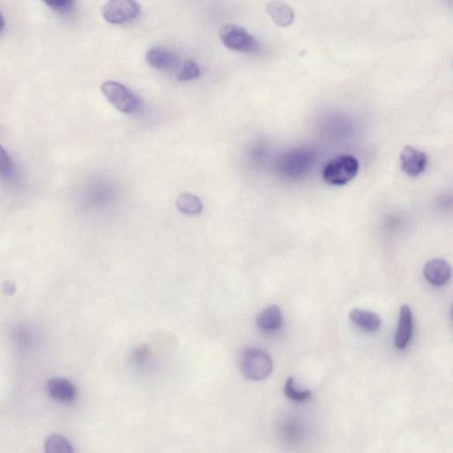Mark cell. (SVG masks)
<instances>
[{
  "label": "cell",
  "instance_id": "1",
  "mask_svg": "<svg viewBox=\"0 0 453 453\" xmlns=\"http://www.w3.org/2000/svg\"><path fill=\"white\" fill-rule=\"evenodd\" d=\"M360 169V162L352 155L342 154L330 160L322 171L323 180L330 186H344L354 180Z\"/></svg>",
  "mask_w": 453,
  "mask_h": 453
},
{
  "label": "cell",
  "instance_id": "2",
  "mask_svg": "<svg viewBox=\"0 0 453 453\" xmlns=\"http://www.w3.org/2000/svg\"><path fill=\"white\" fill-rule=\"evenodd\" d=\"M240 368L242 373L250 380L263 381L273 371V361L266 351L250 347L241 355Z\"/></svg>",
  "mask_w": 453,
  "mask_h": 453
},
{
  "label": "cell",
  "instance_id": "3",
  "mask_svg": "<svg viewBox=\"0 0 453 453\" xmlns=\"http://www.w3.org/2000/svg\"><path fill=\"white\" fill-rule=\"evenodd\" d=\"M106 99L123 113H135L141 107V102L135 93L122 83L106 81L102 85Z\"/></svg>",
  "mask_w": 453,
  "mask_h": 453
},
{
  "label": "cell",
  "instance_id": "4",
  "mask_svg": "<svg viewBox=\"0 0 453 453\" xmlns=\"http://www.w3.org/2000/svg\"><path fill=\"white\" fill-rule=\"evenodd\" d=\"M316 155L313 150L297 148L285 153L279 160V169L285 176L298 177L304 176L314 165Z\"/></svg>",
  "mask_w": 453,
  "mask_h": 453
},
{
  "label": "cell",
  "instance_id": "5",
  "mask_svg": "<svg viewBox=\"0 0 453 453\" xmlns=\"http://www.w3.org/2000/svg\"><path fill=\"white\" fill-rule=\"evenodd\" d=\"M220 39L223 45L232 51L251 53L256 51L258 43L243 27L227 25L220 29Z\"/></svg>",
  "mask_w": 453,
  "mask_h": 453
},
{
  "label": "cell",
  "instance_id": "6",
  "mask_svg": "<svg viewBox=\"0 0 453 453\" xmlns=\"http://www.w3.org/2000/svg\"><path fill=\"white\" fill-rule=\"evenodd\" d=\"M140 9L139 3L133 0H111L103 6L102 15L107 22L123 25L136 19Z\"/></svg>",
  "mask_w": 453,
  "mask_h": 453
},
{
  "label": "cell",
  "instance_id": "7",
  "mask_svg": "<svg viewBox=\"0 0 453 453\" xmlns=\"http://www.w3.org/2000/svg\"><path fill=\"white\" fill-rule=\"evenodd\" d=\"M400 165L403 172L408 176L417 177L425 172L428 166V157L426 153L414 147H404L400 154Z\"/></svg>",
  "mask_w": 453,
  "mask_h": 453
},
{
  "label": "cell",
  "instance_id": "8",
  "mask_svg": "<svg viewBox=\"0 0 453 453\" xmlns=\"http://www.w3.org/2000/svg\"><path fill=\"white\" fill-rule=\"evenodd\" d=\"M452 276V268L442 258L428 261L424 267V277L434 286H442L448 283Z\"/></svg>",
  "mask_w": 453,
  "mask_h": 453
},
{
  "label": "cell",
  "instance_id": "9",
  "mask_svg": "<svg viewBox=\"0 0 453 453\" xmlns=\"http://www.w3.org/2000/svg\"><path fill=\"white\" fill-rule=\"evenodd\" d=\"M412 314L411 308L407 305L401 307L399 314V321L397 332H396L394 344L398 350H403L407 347L412 335Z\"/></svg>",
  "mask_w": 453,
  "mask_h": 453
},
{
  "label": "cell",
  "instance_id": "10",
  "mask_svg": "<svg viewBox=\"0 0 453 453\" xmlns=\"http://www.w3.org/2000/svg\"><path fill=\"white\" fill-rule=\"evenodd\" d=\"M47 391L53 398L62 403H71L76 397V386L65 378L50 379L47 382Z\"/></svg>",
  "mask_w": 453,
  "mask_h": 453
},
{
  "label": "cell",
  "instance_id": "11",
  "mask_svg": "<svg viewBox=\"0 0 453 453\" xmlns=\"http://www.w3.org/2000/svg\"><path fill=\"white\" fill-rule=\"evenodd\" d=\"M146 62L153 68L169 71L176 69L177 66V57L169 50L163 48H152L146 53Z\"/></svg>",
  "mask_w": 453,
  "mask_h": 453
},
{
  "label": "cell",
  "instance_id": "12",
  "mask_svg": "<svg viewBox=\"0 0 453 453\" xmlns=\"http://www.w3.org/2000/svg\"><path fill=\"white\" fill-rule=\"evenodd\" d=\"M256 323L263 331H276L283 325V314L277 305H270L258 314Z\"/></svg>",
  "mask_w": 453,
  "mask_h": 453
},
{
  "label": "cell",
  "instance_id": "13",
  "mask_svg": "<svg viewBox=\"0 0 453 453\" xmlns=\"http://www.w3.org/2000/svg\"><path fill=\"white\" fill-rule=\"evenodd\" d=\"M350 319L356 326L364 331L374 332L381 327V319L374 312L354 309L350 313Z\"/></svg>",
  "mask_w": 453,
  "mask_h": 453
},
{
  "label": "cell",
  "instance_id": "14",
  "mask_svg": "<svg viewBox=\"0 0 453 453\" xmlns=\"http://www.w3.org/2000/svg\"><path fill=\"white\" fill-rule=\"evenodd\" d=\"M267 12L273 21L280 27H287L293 22V8L283 1H270L267 4Z\"/></svg>",
  "mask_w": 453,
  "mask_h": 453
},
{
  "label": "cell",
  "instance_id": "15",
  "mask_svg": "<svg viewBox=\"0 0 453 453\" xmlns=\"http://www.w3.org/2000/svg\"><path fill=\"white\" fill-rule=\"evenodd\" d=\"M176 207L180 212L188 216H196L203 210V203L199 197L191 193L181 194L176 200Z\"/></svg>",
  "mask_w": 453,
  "mask_h": 453
},
{
  "label": "cell",
  "instance_id": "16",
  "mask_svg": "<svg viewBox=\"0 0 453 453\" xmlns=\"http://www.w3.org/2000/svg\"><path fill=\"white\" fill-rule=\"evenodd\" d=\"M46 453H74L68 439L59 434L50 435L46 442Z\"/></svg>",
  "mask_w": 453,
  "mask_h": 453
},
{
  "label": "cell",
  "instance_id": "17",
  "mask_svg": "<svg viewBox=\"0 0 453 453\" xmlns=\"http://www.w3.org/2000/svg\"><path fill=\"white\" fill-rule=\"evenodd\" d=\"M284 393L288 398L295 402H307L312 398V392L297 388L293 377H288L284 385Z\"/></svg>",
  "mask_w": 453,
  "mask_h": 453
},
{
  "label": "cell",
  "instance_id": "18",
  "mask_svg": "<svg viewBox=\"0 0 453 453\" xmlns=\"http://www.w3.org/2000/svg\"><path fill=\"white\" fill-rule=\"evenodd\" d=\"M200 69L199 66L193 60H186L181 67L179 71L177 73V80L180 82H188L194 79L199 78L200 76Z\"/></svg>",
  "mask_w": 453,
  "mask_h": 453
},
{
  "label": "cell",
  "instance_id": "19",
  "mask_svg": "<svg viewBox=\"0 0 453 453\" xmlns=\"http://www.w3.org/2000/svg\"><path fill=\"white\" fill-rule=\"evenodd\" d=\"M15 173V164L6 151L0 146V177L10 178Z\"/></svg>",
  "mask_w": 453,
  "mask_h": 453
},
{
  "label": "cell",
  "instance_id": "20",
  "mask_svg": "<svg viewBox=\"0 0 453 453\" xmlns=\"http://www.w3.org/2000/svg\"><path fill=\"white\" fill-rule=\"evenodd\" d=\"M46 4L57 12L68 13L71 11L75 6V2L71 0H62V1H46Z\"/></svg>",
  "mask_w": 453,
  "mask_h": 453
},
{
  "label": "cell",
  "instance_id": "21",
  "mask_svg": "<svg viewBox=\"0 0 453 453\" xmlns=\"http://www.w3.org/2000/svg\"><path fill=\"white\" fill-rule=\"evenodd\" d=\"M3 288H4V293L9 295H12L15 291V285L10 283V281H6Z\"/></svg>",
  "mask_w": 453,
  "mask_h": 453
},
{
  "label": "cell",
  "instance_id": "22",
  "mask_svg": "<svg viewBox=\"0 0 453 453\" xmlns=\"http://www.w3.org/2000/svg\"><path fill=\"white\" fill-rule=\"evenodd\" d=\"M5 21L4 18H3L2 13L0 11V34H1L3 29H4Z\"/></svg>",
  "mask_w": 453,
  "mask_h": 453
}]
</instances>
